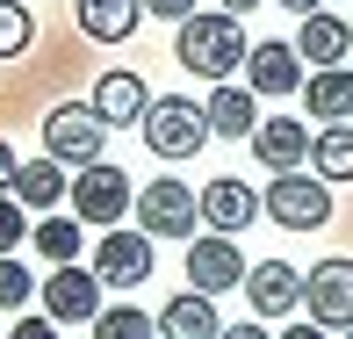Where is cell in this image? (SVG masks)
Wrapping results in <instances>:
<instances>
[{
	"instance_id": "24",
	"label": "cell",
	"mask_w": 353,
	"mask_h": 339,
	"mask_svg": "<svg viewBox=\"0 0 353 339\" xmlns=\"http://www.w3.org/2000/svg\"><path fill=\"white\" fill-rule=\"evenodd\" d=\"M94 339H159V318H144L137 303H116L94 318Z\"/></svg>"
},
{
	"instance_id": "31",
	"label": "cell",
	"mask_w": 353,
	"mask_h": 339,
	"mask_svg": "<svg viewBox=\"0 0 353 339\" xmlns=\"http://www.w3.org/2000/svg\"><path fill=\"white\" fill-rule=\"evenodd\" d=\"M281 339H332V332H325V325H288Z\"/></svg>"
},
{
	"instance_id": "8",
	"label": "cell",
	"mask_w": 353,
	"mask_h": 339,
	"mask_svg": "<svg viewBox=\"0 0 353 339\" xmlns=\"http://www.w3.org/2000/svg\"><path fill=\"white\" fill-rule=\"evenodd\" d=\"M245 253H238V238L223 231H202L188 238V289H202V296H223V289H245Z\"/></svg>"
},
{
	"instance_id": "5",
	"label": "cell",
	"mask_w": 353,
	"mask_h": 339,
	"mask_svg": "<svg viewBox=\"0 0 353 339\" xmlns=\"http://www.w3.org/2000/svg\"><path fill=\"white\" fill-rule=\"evenodd\" d=\"M108 144V123L94 116V101H65L43 116V152L58 159V166H94Z\"/></svg>"
},
{
	"instance_id": "29",
	"label": "cell",
	"mask_w": 353,
	"mask_h": 339,
	"mask_svg": "<svg viewBox=\"0 0 353 339\" xmlns=\"http://www.w3.org/2000/svg\"><path fill=\"white\" fill-rule=\"evenodd\" d=\"M144 8L166 14V22H188V14H195V0H144Z\"/></svg>"
},
{
	"instance_id": "7",
	"label": "cell",
	"mask_w": 353,
	"mask_h": 339,
	"mask_svg": "<svg viewBox=\"0 0 353 339\" xmlns=\"http://www.w3.org/2000/svg\"><path fill=\"white\" fill-rule=\"evenodd\" d=\"M195 217H202V195L181 188L173 173H159L137 195V231H152V238H195Z\"/></svg>"
},
{
	"instance_id": "4",
	"label": "cell",
	"mask_w": 353,
	"mask_h": 339,
	"mask_svg": "<svg viewBox=\"0 0 353 339\" xmlns=\"http://www.w3.org/2000/svg\"><path fill=\"white\" fill-rule=\"evenodd\" d=\"M65 202H72L79 224H94V231H116L123 209H130V173L108 166V159H94V166L72 173V195H65Z\"/></svg>"
},
{
	"instance_id": "32",
	"label": "cell",
	"mask_w": 353,
	"mask_h": 339,
	"mask_svg": "<svg viewBox=\"0 0 353 339\" xmlns=\"http://www.w3.org/2000/svg\"><path fill=\"white\" fill-rule=\"evenodd\" d=\"M216 339H267V325H231V332H216Z\"/></svg>"
},
{
	"instance_id": "25",
	"label": "cell",
	"mask_w": 353,
	"mask_h": 339,
	"mask_svg": "<svg viewBox=\"0 0 353 339\" xmlns=\"http://www.w3.org/2000/svg\"><path fill=\"white\" fill-rule=\"evenodd\" d=\"M37 43V22H29L22 0H0V58H22Z\"/></svg>"
},
{
	"instance_id": "33",
	"label": "cell",
	"mask_w": 353,
	"mask_h": 339,
	"mask_svg": "<svg viewBox=\"0 0 353 339\" xmlns=\"http://www.w3.org/2000/svg\"><path fill=\"white\" fill-rule=\"evenodd\" d=\"M245 8H260V0H223V14H245Z\"/></svg>"
},
{
	"instance_id": "1",
	"label": "cell",
	"mask_w": 353,
	"mask_h": 339,
	"mask_svg": "<svg viewBox=\"0 0 353 339\" xmlns=\"http://www.w3.org/2000/svg\"><path fill=\"white\" fill-rule=\"evenodd\" d=\"M173 58H181L188 72H202V79H231L252 58V43H245V29H238V14H223V8L202 14L195 8L181 22V37H173Z\"/></svg>"
},
{
	"instance_id": "2",
	"label": "cell",
	"mask_w": 353,
	"mask_h": 339,
	"mask_svg": "<svg viewBox=\"0 0 353 339\" xmlns=\"http://www.w3.org/2000/svg\"><path fill=\"white\" fill-rule=\"evenodd\" d=\"M144 144H152L159 159H195L202 144H210L216 130H210V108L202 101H188V94H159L152 108H144Z\"/></svg>"
},
{
	"instance_id": "16",
	"label": "cell",
	"mask_w": 353,
	"mask_h": 339,
	"mask_svg": "<svg viewBox=\"0 0 353 339\" xmlns=\"http://www.w3.org/2000/svg\"><path fill=\"white\" fill-rule=\"evenodd\" d=\"M260 217V195H252L245 181H231V173H223V181H210L202 188V224H210V231H245V224Z\"/></svg>"
},
{
	"instance_id": "20",
	"label": "cell",
	"mask_w": 353,
	"mask_h": 339,
	"mask_svg": "<svg viewBox=\"0 0 353 339\" xmlns=\"http://www.w3.org/2000/svg\"><path fill=\"white\" fill-rule=\"evenodd\" d=\"M72 14H79V29H87L94 43H123L137 29L144 0H72Z\"/></svg>"
},
{
	"instance_id": "19",
	"label": "cell",
	"mask_w": 353,
	"mask_h": 339,
	"mask_svg": "<svg viewBox=\"0 0 353 339\" xmlns=\"http://www.w3.org/2000/svg\"><path fill=\"white\" fill-rule=\"evenodd\" d=\"M346 43H353V29L339 22V14H325V8L303 14V29H296V51L310 58L317 72H325V66H346Z\"/></svg>"
},
{
	"instance_id": "13",
	"label": "cell",
	"mask_w": 353,
	"mask_h": 339,
	"mask_svg": "<svg viewBox=\"0 0 353 339\" xmlns=\"http://www.w3.org/2000/svg\"><path fill=\"white\" fill-rule=\"evenodd\" d=\"M245 87L252 94H296L303 87V51H296V43H252Z\"/></svg>"
},
{
	"instance_id": "11",
	"label": "cell",
	"mask_w": 353,
	"mask_h": 339,
	"mask_svg": "<svg viewBox=\"0 0 353 339\" xmlns=\"http://www.w3.org/2000/svg\"><path fill=\"white\" fill-rule=\"evenodd\" d=\"M144 108H152V87H144L137 72H101V79H94V116H101L108 130L144 123Z\"/></svg>"
},
{
	"instance_id": "14",
	"label": "cell",
	"mask_w": 353,
	"mask_h": 339,
	"mask_svg": "<svg viewBox=\"0 0 353 339\" xmlns=\"http://www.w3.org/2000/svg\"><path fill=\"white\" fill-rule=\"evenodd\" d=\"M245 296H252V311H260V318H288V311L303 303V274L288 267V260H260V267L245 274Z\"/></svg>"
},
{
	"instance_id": "18",
	"label": "cell",
	"mask_w": 353,
	"mask_h": 339,
	"mask_svg": "<svg viewBox=\"0 0 353 339\" xmlns=\"http://www.w3.org/2000/svg\"><path fill=\"white\" fill-rule=\"evenodd\" d=\"M216 296H202V289H188V296H173L166 311H159V339H216Z\"/></svg>"
},
{
	"instance_id": "26",
	"label": "cell",
	"mask_w": 353,
	"mask_h": 339,
	"mask_svg": "<svg viewBox=\"0 0 353 339\" xmlns=\"http://www.w3.org/2000/svg\"><path fill=\"white\" fill-rule=\"evenodd\" d=\"M29 296H37V282H29V267L14 260V253H0V311H22Z\"/></svg>"
},
{
	"instance_id": "22",
	"label": "cell",
	"mask_w": 353,
	"mask_h": 339,
	"mask_svg": "<svg viewBox=\"0 0 353 339\" xmlns=\"http://www.w3.org/2000/svg\"><path fill=\"white\" fill-rule=\"evenodd\" d=\"M310 166H317V181H353V130L346 123L310 137Z\"/></svg>"
},
{
	"instance_id": "34",
	"label": "cell",
	"mask_w": 353,
	"mask_h": 339,
	"mask_svg": "<svg viewBox=\"0 0 353 339\" xmlns=\"http://www.w3.org/2000/svg\"><path fill=\"white\" fill-rule=\"evenodd\" d=\"M281 8H296V14H317V0H281Z\"/></svg>"
},
{
	"instance_id": "6",
	"label": "cell",
	"mask_w": 353,
	"mask_h": 339,
	"mask_svg": "<svg viewBox=\"0 0 353 339\" xmlns=\"http://www.w3.org/2000/svg\"><path fill=\"white\" fill-rule=\"evenodd\" d=\"M37 296H43V318H58V325H94V318L108 311V303H101V274L79 267V260L51 267V282H43Z\"/></svg>"
},
{
	"instance_id": "15",
	"label": "cell",
	"mask_w": 353,
	"mask_h": 339,
	"mask_svg": "<svg viewBox=\"0 0 353 339\" xmlns=\"http://www.w3.org/2000/svg\"><path fill=\"white\" fill-rule=\"evenodd\" d=\"M8 195L22 202V209H43V217H51V209L72 195V173L58 166L51 152H43V159H22V173H14V188H8Z\"/></svg>"
},
{
	"instance_id": "3",
	"label": "cell",
	"mask_w": 353,
	"mask_h": 339,
	"mask_svg": "<svg viewBox=\"0 0 353 339\" xmlns=\"http://www.w3.org/2000/svg\"><path fill=\"white\" fill-rule=\"evenodd\" d=\"M260 209L281 224V231H325L332 217V181H317V173H274L267 181Z\"/></svg>"
},
{
	"instance_id": "21",
	"label": "cell",
	"mask_w": 353,
	"mask_h": 339,
	"mask_svg": "<svg viewBox=\"0 0 353 339\" xmlns=\"http://www.w3.org/2000/svg\"><path fill=\"white\" fill-rule=\"evenodd\" d=\"M303 101H310V116L346 123V116H353V66H325V72H310V79H303Z\"/></svg>"
},
{
	"instance_id": "12",
	"label": "cell",
	"mask_w": 353,
	"mask_h": 339,
	"mask_svg": "<svg viewBox=\"0 0 353 339\" xmlns=\"http://www.w3.org/2000/svg\"><path fill=\"white\" fill-rule=\"evenodd\" d=\"M252 152H260L267 173H296L303 159H310V130H303L296 116H260V130H252Z\"/></svg>"
},
{
	"instance_id": "17",
	"label": "cell",
	"mask_w": 353,
	"mask_h": 339,
	"mask_svg": "<svg viewBox=\"0 0 353 339\" xmlns=\"http://www.w3.org/2000/svg\"><path fill=\"white\" fill-rule=\"evenodd\" d=\"M202 108H210V130H216V137H252V130H260V94H252V87L216 79V94H210Z\"/></svg>"
},
{
	"instance_id": "27",
	"label": "cell",
	"mask_w": 353,
	"mask_h": 339,
	"mask_svg": "<svg viewBox=\"0 0 353 339\" xmlns=\"http://www.w3.org/2000/svg\"><path fill=\"white\" fill-rule=\"evenodd\" d=\"M29 231H37V224H29V209L14 202L8 188H0V253H14V246H22V238H29Z\"/></svg>"
},
{
	"instance_id": "9",
	"label": "cell",
	"mask_w": 353,
	"mask_h": 339,
	"mask_svg": "<svg viewBox=\"0 0 353 339\" xmlns=\"http://www.w3.org/2000/svg\"><path fill=\"white\" fill-rule=\"evenodd\" d=\"M303 303H310V325L353 332V260H317L303 274Z\"/></svg>"
},
{
	"instance_id": "10",
	"label": "cell",
	"mask_w": 353,
	"mask_h": 339,
	"mask_svg": "<svg viewBox=\"0 0 353 339\" xmlns=\"http://www.w3.org/2000/svg\"><path fill=\"white\" fill-rule=\"evenodd\" d=\"M94 274H101V289L152 282V231H101V246H94Z\"/></svg>"
},
{
	"instance_id": "23",
	"label": "cell",
	"mask_w": 353,
	"mask_h": 339,
	"mask_svg": "<svg viewBox=\"0 0 353 339\" xmlns=\"http://www.w3.org/2000/svg\"><path fill=\"white\" fill-rule=\"evenodd\" d=\"M29 238H37V253H43V260H51V267L79 260V217H58V209H51V217H43L37 231H29Z\"/></svg>"
},
{
	"instance_id": "28",
	"label": "cell",
	"mask_w": 353,
	"mask_h": 339,
	"mask_svg": "<svg viewBox=\"0 0 353 339\" xmlns=\"http://www.w3.org/2000/svg\"><path fill=\"white\" fill-rule=\"evenodd\" d=\"M8 339H58V318H14Z\"/></svg>"
},
{
	"instance_id": "30",
	"label": "cell",
	"mask_w": 353,
	"mask_h": 339,
	"mask_svg": "<svg viewBox=\"0 0 353 339\" xmlns=\"http://www.w3.org/2000/svg\"><path fill=\"white\" fill-rule=\"evenodd\" d=\"M14 173H22V159H14V144L0 137V188H14Z\"/></svg>"
},
{
	"instance_id": "35",
	"label": "cell",
	"mask_w": 353,
	"mask_h": 339,
	"mask_svg": "<svg viewBox=\"0 0 353 339\" xmlns=\"http://www.w3.org/2000/svg\"><path fill=\"white\" fill-rule=\"evenodd\" d=\"M346 339H353V332H346Z\"/></svg>"
}]
</instances>
